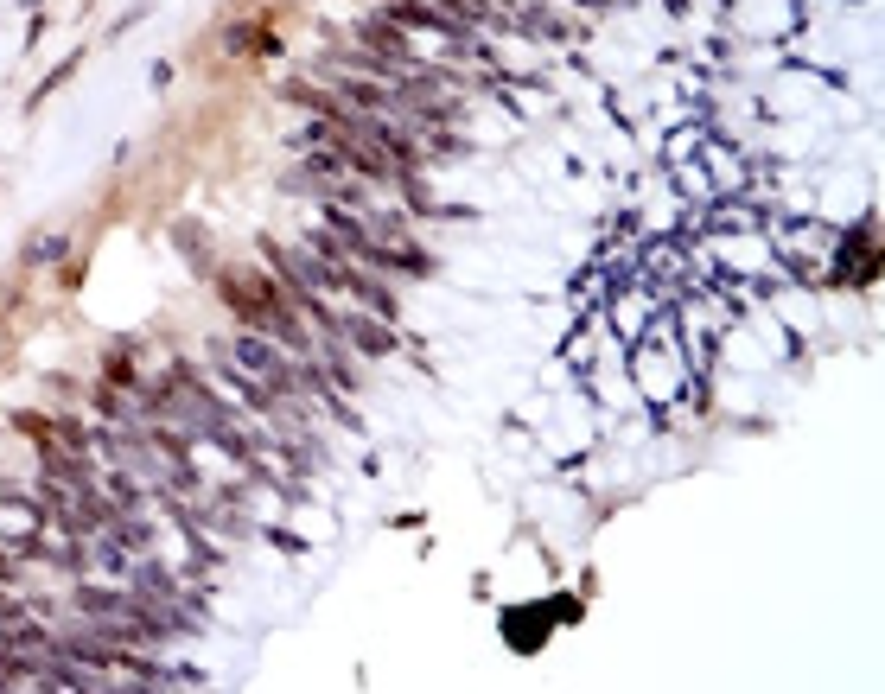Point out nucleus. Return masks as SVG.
<instances>
[{
  "label": "nucleus",
  "mask_w": 885,
  "mask_h": 694,
  "mask_svg": "<svg viewBox=\"0 0 885 694\" xmlns=\"http://www.w3.org/2000/svg\"><path fill=\"white\" fill-rule=\"evenodd\" d=\"M338 338H344V344H357L363 357H389V351H395V325H383L376 312H363V306L338 312Z\"/></svg>",
  "instance_id": "obj_1"
},
{
  "label": "nucleus",
  "mask_w": 885,
  "mask_h": 694,
  "mask_svg": "<svg viewBox=\"0 0 885 694\" xmlns=\"http://www.w3.org/2000/svg\"><path fill=\"white\" fill-rule=\"evenodd\" d=\"M58 255H64V236H39L26 249V262H58Z\"/></svg>",
  "instance_id": "obj_2"
},
{
  "label": "nucleus",
  "mask_w": 885,
  "mask_h": 694,
  "mask_svg": "<svg viewBox=\"0 0 885 694\" xmlns=\"http://www.w3.org/2000/svg\"><path fill=\"white\" fill-rule=\"evenodd\" d=\"M694 147H701V128H682V134H675V141H669V160H675V166H682V160H688V153H694Z\"/></svg>",
  "instance_id": "obj_3"
},
{
  "label": "nucleus",
  "mask_w": 885,
  "mask_h": 694,
  "mask_svg": "<svg viewBox=\"0 0 885 694\" xmlns=\"http://www.w3.org/2000/svg\"><path fill=\"white\" fill-rule=\"evenodd\" d=\"M624 306V338H637V325H644V306L650 300H618Z\"/></svg>",
  "instance_id": "obj_4"
},
{
  "label": "nucleus",
  "mask_w": 885,
  "mask_h": 694,
  "mask_svg": "<svg viewBox=\"0 0 885 694\" xmlns=\"http://www.w3.org/2000/svg\"><path fill=\"white\" fill-rule=\"evenodd\" d=\"M268 542L287 548V554H306V542H300V535H287V529H268Z\"/></svg>",
  "instance_id": "obj_5"
}]
</instances>
